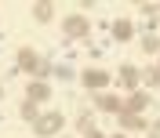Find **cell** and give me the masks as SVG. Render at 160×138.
I'll return each mask as SVG.
<instances>
[{
  "mask_svg": "<svg viewBox=\"0 0 160 138\" xmlns=\"http://www.w3.org/2000/svg\"><path fill=\"white\" fill-rule=\"evenodd\" d=\"M149 106V95H142V91H135L128 102H124V113H142V109Z\"/></svg>",
  "mask_w": 160,
  "mask_h": 138,
  "instance_id": "8992f818",
  "label": "cell"
},
{
  "mask_svg": "<svg viewBox=\"0 0 160 138\" xmlns=\"http://www.w3.org/2000/svg\"><path fill=\"white\" fill-rule=\"evenodd\" d=\"M113 37H117V40H131V37H135V26H131L128 18H117V22H113Z\"/></svg>",
  "mask_w": 160,
  "mask_h": 138,
  "instance_id": "9c48e42d",
  "label": "cell"
},
{
  "mask_svg": "<svg viewBox=\"0 0 160 138\" xmlns=\"http://www.w3.org/2000/svg\"><path fill=\"white\" fill-rule=\"evenodd\" d=\"M142 80H146L149 87H157V84H160V69H157V66H149V69H142Z\"/></svg>",
  "mask_w": 160,
  "mask_h": 138,
  "instance_id": "4fadbf2b",
  "label": "cell"
},
{
  "mask_svg": "<svg viewBox=\"0 0 160 138\" xmlns=\"http://www.w3.org/2000/svg\"><path fill=\"white\" fill-rule=\"evenodd\" d=\"M18 66L29 69V73H37V76H48V69H51L44 58H37V51H33V47H22V51H18Z\"/></svg>",
  "mask_w": 160,
  "mask_h": 138,
  "instance_id": "6da1fadb",
  "label": "cell"
},
{
  "mask_svg": "<svg viewBox=\"0 0 160 138\" xmlns=\"http://www.w3.org/2000/svg\"><path fill=\"white\" fill-rule=\"evenodd\" d=\"M22 116H26V120H33V124L40 120V109H37V102H33V98H26V102H22Z\"/></svg>",
  "mask_w": 160,
  "mask_h": 138,
  "instance_id": "7c38bea8",
  "label": "cell"
},
{
  "mask_svg": "<svg viewBox=\"0 0 160 138\" xmlns=\"http://www.w3.org/2000/svg\"><path fill=\"white\" fill-rule=\"evenodd\" d=\"M95 106H98V109H106V113H117V116L124 113V102H120L117 95H98V98H95Z\"/></svg>",
  "mask_w": 160,
  "mask_h": 138,
  "instance_id": "5b68a950",
  "label": "cell"
},
{
  "mask_svg": "<svg viewBox=\"0 0 160 138\" xmlns=\"http://www.w3.org/2000/svg\"><path fill=\"white\" fill-rule=\"evenodd\" d=\"M84 87H91V91H98V87H106V84H109V73H102V69H88V73H84Z\"/></svg>",
  "mask_w": 160,
  "mask_h": 138,
  "instance_id": "277c9868",
  "label": "cell"
},
{
  "mask_svg": "<svg viewBox=\"0 0 160 138\" xmlns=\"http://www.w3.org/2000/svg\"><path fill=\"white\" fill-rule=\"evenodd\" d=\"M51 15H55V7H51L48 0H40L37 7H33V18H37V22H51Z\"/></svg>",
  "mask_w": 160,
  "mask_h": 138,
  "instance_id": "8fae6325",
  "label": "cell"
},
{
  "mask_svg": "<svg viewBox=\"0 0 160 138\" xmlns=\"http://www.w3.org/2000/svg\"><path fill=\"white\" fill-rule=\"evenodd\" d=\"M113 138H124V135H113Z\"/></svg>",
  "mask_w": 160,
  "mask_h": 138,
  "instance_id": "ac0fdd59",
  "label": "cell"
},
{
  "mask_svg": "<svg viewBox=\"0 0 160 138\" xmlns=\"http://www.w3.org/2000/svg\"><path fill=\"white\" fill-rule=\"evenodd\" d=\"M77 127H80V131H84V135H88V131H91V116H88V113H84V116H80V120H77Z\"/></svg>",
  "mask_w": 160,
  "mask_h": 138,
  "instance_id": "9a60e30c",
  "label": "cell"
},
{
  "mask_svg": "<svg viewBox=\"0 0 160 138\" xmlns=\"http://www.w3.org/2000/svg\"><path fill=\"white\" fill-rule=\"evenodd\" d=\"M120 124H124V131H146L142 113H120Z\"/></svg>",
  "mask_w": 160,
  "mask_h": 138,
  "instance_id": "52a82bcc",
  "label": "cell"
},
{
  "mask_svg": "<svg viewBox=\"0 0 160 138\" xmlns=\"http://www.w3.org/2000/svg\"><path fill=\"white\" fill-rule=\"evenodd\" d=\"M62 29H66V37H88L91 26H88V18H84V15H69Z\"/></svg>",
  "mask_w": 160,
  "mask_h": 138,
  "instance_id": "3957f363",
  "label": "cell"
},
{
  "mask_svg": "<svg viewBox=\"0 0 160 138\" xmlns=\"http://www.w3.org/2000/svg\"><path fill=\"white\" fill-rule=\"evenodd\" d=\"M84 138H106V135H98V131H88V135H84Z\"/></svg>",
  "mask_w": 160,
  "mask_h": 138,
  "instance_id": "e0dca14e",
  "label": "cell"
},
{
  "mask_svg": "<svg viewBox=\"0 0 160 138\" xmlns=\"http://www.w3.org/2000/svg\"><path fill=\"white\" fill-rule=\"evenodd\" d=\"M138 69L135 66H120V84H124V87H138Z\"/></svg>",
  "mask_w": 160,
  "mask_h": 138,
  "instance_id": "30bf717a",
  "label": "cell"
},
{
  "mask_svg": "<svg viewBox=\"0 0 160 138\" xmlns=\"http://www.w3.org/2000/svg\"><path fill=\"white\" fill-rule=\"evenodd\" d=\"M29 98H33V102L51 98V84H44V80H29Z\"/></svg>",
  "mask_w": 160,
  "mask_h": 138,
  "instance_id": "ba28073f",
  "label": "cell"
},
{
  "mask_svg": "<svg viewBox=\"0 0 160 138\" xmlns=\"http://www.w3.org/2000/svg\"><path fill=\"white\" fill-rule=\"evenodd\" d=\"M142 51H149V55H153V51H160V40L153 37V33H149V37H142Z\"/></svg>",
  "mask_w": 160,
  "mask_h": 138,
  "instance_id": "5bb4252c",
  "label": "cell"
},
{
  "mask_svg": "<svg viewBox=\"0 0 160 138\" xmlns=\"http://www.w3.org/2000/svg\"><path fill=\"white\" fill-rule=\"evenodd\" d=\"M157 69H160V66H157Z\"/></svg>",
  "mask_w": 160,
  "mask_h": 138,
  "instance_id": "d6986e66",
  "label": "cell"
},
{
  "mask_svg": "<svg viewBox=\"0 0 160 138\" xmlns=\"http://www.w3.org/2000/svg\"><path fill=\"white\" fill-rule=\"evenodd\" d=\"M62 124H66V120H62V113H48V116H40L33 127H37V135H40V138H48V135H58Z\"/></svg>",
  "mask_w": 160,
  "mask_h": 138,
  "instance_id": "7a4b0ae2",
  "label": "cell"
},
{
  "mask_svg": "<svg viewBox=\"0 0 160 138\" xmlns=\"http://www.w3.org/2000/svg\"><path fill=\"white\" fill-rule=\"evenodd\" d=\"M146 131H149V138H160V120H157V124H149Z\"/></svg>",
  "mask_w": 160,
  "mask_h": 138,
  "instance_id": "2e32d148",
  "label": "cell"
}]
</instances>
